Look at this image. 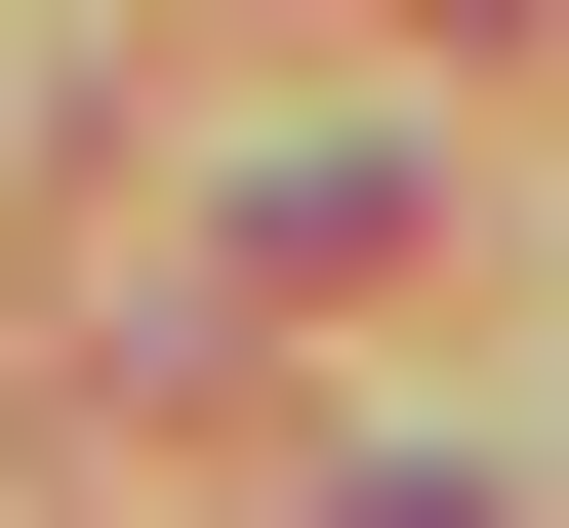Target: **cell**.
Returning <instances> with one entry per match:
<instances>
[{
    "label": "cell",
    "instance_id": "6da1fadb",
    "mask_svg": "<svg viewBox=\"0 0 569 528\" xmlns=\"http://www.w3.org/2000/svg\"><path fill=\"white\" fill-rule=\"evenodd\" d=\"M407 41H529V0H407Z\"/></svg>",
    "mask_w": 569,
    "mask_h": 528
}]
</instances>
